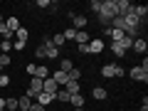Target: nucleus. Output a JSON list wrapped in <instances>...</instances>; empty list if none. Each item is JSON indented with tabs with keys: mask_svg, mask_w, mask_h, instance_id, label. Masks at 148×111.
Listing matches in <instances>:
<instances>
[{
	"mask_svg": "<svg viewBox=\"0 0 148 111\" xmlns=\"http://www.w3.org/2000/svg\"><path fill=\"white\" fill-rule=\"evenodd\" d=\"M47 109V106H40V104H35V101H32V106H30V111H45Z\"/></svg>",
	"mask_w": 148,
	"mask_h": 111,
	"instance_id": "obj_34",
	"label": "nucleus"
},
{
	"mask_svg": "<svg viewBox=\"0 0 148 111\" xmlns=\"http://www.w3.org/2000/svg\"><path fill=\"white\" fill-rule=\"evenodd\" d=\"M35 77H37V79H47V77H49V69H47V67H40V64H37Z\"/></svg>",
	"mask_w": 148,
	"mask_h": 111,
	"instance_id": "obj_20",
	"label": "nucleus"
},
{
	"mask_svg": "<svg viewBox=\"0 0 148 111\" xmlns=\"http://www.w3.org/2000/svg\"><path fill=\"white\" fill-rule=\"evenodd\" d=\"M64 42H67V40H64V37H62V35H54V37H52V45H54V47H57V49H59V47H62V45H64Z\"/></svg>",
	"mask_w": 148,
	"mask_h": 111,
	"instance_id": "obj_26",
	"label": "nucleus"
},
{
	"mask_svg": "<svg viewBox=\"0 0 148 111\" xmlns=\"http://www.w3.org/2000/svg\"><path fill=\"white\" fill-rule=\"evenodd\" d=\"M10 84V77H8V74H0V86H8Z\"/></svg>",
	"mask_w": 148,
	"mask_h": 111,
	"instance_id": "obj_32",
	"label": "nucleus"
},
{
	"mask_svg": "<svg viewBox=\"0 0 148 111\" xmlns=\"http://www.w3.org/2000/svg\"><path fill=\"white\" fill-rule=\"evenodd\" d=\"M131 8H133L131 0H116V15H119V17L126 15V12H131Z\"/></svg>",
	"mask_w": 148,
	"mask_h": 111,
	"instance_id": "obj_5",
	"label": "nucleus"
},
{
	"mask_svg": "<svg viewBox=\"0 0 148 111\" xmlns=\"http://www.w3.org/2000/svg\"><path fill=\"white\" fill-rule=\"evenodd\" d=\"M52 79L57 82L59 86H64V84H67V82H69V77H67V74H64V72H59V69H57V72L52 74Z\"/></svg>",
	"mask_w": 148,
	"mask_h": 111,
	"instance_id": "obj_15",
	"label": "nucleus"
},
{
	"mask_svg": "<svg viewBox=\"0 0 148 111\" xmlns=\"http://www.w3.org/2000/svg\"><path fill=\"white\" fill-rule=\"evenodd\" d=\"M62 89H67L69 94H79V89H82V86H79V82H72V79H69L67 84L62 86Z\"/></svg>",
	"mask_w": 148,
	"mask_h": 111,
	"instance_id": "obj_17",
	"label": "nucleus"
},
{
	"mask_svg": "<svg viewBox=\"0 0 148 111\" xmlns=\"http://www.w3.org/2000/svg\"><path fill=\"white\" fill-rule=\"evenodd\" d=\"M35 57H37V59H45V47H42V45L35 49Z\"/></svg>",
	"mask_w": 148,
	"mask_h": 111,
	"instance_id": "obj_31",
	"label": "nucleus"
},
{
	"mask_svg": "<svg viewBox=\"0 0 148 111\" xmlns=\"http://www.w3.org/2000/svg\"><path fill=\"white\" fill-rule=\"evenodd\" d=\"M15 37H17V40H20V42H27V37H30V32H27L25 27H20V30L15 32Z\"/></svg>",
	"mask_w": 148,
	"mask_h": 111,
	"instance_id": "obj_22",
	"label": "nucleus"
},
{
	"mask_svg": "<svg viewBox=\"0 0 148 111\" xmlns=\"http://www.w3.org/2000/svg\"><path fill=\"white\" fill-rule=\"evenodd\" d=\"M0 49H3V54H10V49H12V42L3 40V42H0Z\"/></svg>",
	"mask_w": 148,
	"mask_h": 111,
	"instance_id": "obj_27",
	"label": "nucleus"
},
{
	"mask_svg": "<svg viewBox=\"0 0 148 111\" xmlns=\"http://www.w3.org/2000/svg\"><path fill=\"white\" fill-rule=\"evenodd\" d=\"M128 77H131L133 82H143V84H146V82H148V67H143V64H136V67H131Z\"/></svg>",
	"mask_w": 148,
	"mask_h": 111,
	"instance_id": "obj_1",
	"label": "nucleus"
},
{
	"mask_svg": "<svg viewBox=\"0 0 148 111\" xmlns=\"http://www.w3.org/2000/svg\"><path fill=\"white\" fill-rule=\"evenodd\" d=\"M0 22H3V15H0Z\"/></svg>",
	"mask_w": 148,
	"mask_h": 111,
	"instance_id": "obj_39",
	"label": "nucleus"
},
{
	"mask_svg": "<svg viewBox=\"0 0 148 111\" xmlns=\"http://www.w3.org/2000/svg\"><path fill=\"white\" fill-rule=\"evenodd\" d=\"M86 47H89V54H101L104 52V40H99V37L96 40H89Z\"/></svg>",
	"mask_w": 148,
	"mask_h": 111,
	"instance_id": "obj_6",
	"label": "nucleus"
},
{
	"mask_svg": "<svg viewBox=\"0 0 148 111\" xmlns=\"http://www.w3.org/2000/svg\"><path fill=\"white\" fill-rule=\"evenodd\" d=\"M37 8H49V0H37Z\"/></svg>",
	"mask_w": 148,
	"mask_h": 111,
	"instance_id": "obj_36",
	"label": "nucleus"
},
{
	"mask_svg": "<svg viewBox=\"0 0 148 111\" xmlns=\"http://www.w3.org/2000/svg\"><path fill=\"white\" fill-rule=\"evenodd\" d=\"M35 69H37V64H27V74L30 77H35Z\"/></svg>",
	"mask_w": 148,
	"mask_h": 111,
	"instance_id": "obj_35",
	"label": "nucleus"
},
{
	"mask_svg": "<svg viewBox=\"0 0 148 111\" xmlns=\"http://www.w3.org/2000/svg\"><path fill=\"white\" fill-rule=\"evenodd\" d=\"M59 89H62V86H59V84H57V82H54V79H52V77H47V79H45V82H42V91H47V94H57V91H59Z\"/></svg>",
	"mask_w": 148,
	"mask_h": 111,
	"instance_id": "obj_4",
	"label": "nucleus"
},
{
	"mask_svg": "<svg viewBox=\"0 0 148 111\" xmlns=\"http://www.w3.org/2000/svg\"><path fill=\"white\" fill-rule=\"evenodd\" d=\"M30 106H32V99H30V96H20V99H17V109H30Z\"/></svg>",
	"mask_w": 148,
	"mask_h": 111,
	"instance_id": "obj_19",
	"label": "nucleus"
},
{
	"mask_svg": "<svg viewBox=\"0 0 148 111\" xmlns=\"http://www.w3.org/2000/svg\"><path fill=\"white\" fill-rule=\"evenodd\" d=\"M42 47H45V59H59V49L52 45V37H45Z\"/></svg>",
	"mask_w": 148,
	"mask_h": 111,
	"instance_id": "obj_2",
	"label": "nucleus"
},
{
	"mask_svg": "<svg viewBox=\"0 0 148 111\" xmlns=\"http://www.w3.org/2000/svg\"><path fill=\"white\" fill-rule=\"evenodd\" d=\"M5 27H8L10 32H17V30H20V20H17V17H8V20H5Z\"/></svg>",
	"mask_w": 148,
	"mask_h": 111,
	"instance_id": "obj_16",
	"label": "nucleus"
},
{
	"mask_svg": "<svg viewBox=\"0 0 148 111\" xmlns=\"http://www.w3.org/2000/svg\"><path fill=\"white\" fill-rule=\"evenodd\" d=\"M5 109H17V99L15 96H8L5 99Z\"/></svg>",
	"mask_w": 148,
	"mask_h": 111,
	"instance_id": "obj_28",
	"label": "nucleus"
},
{
	"mask_svg": "<svg viewBox=\"0 0 148 111\" xmlns=\"http://www.w3.org/2000/svg\"><path fill=\"white\" fill-rule=\"evenodd\" d=\"M72 69H74V62H72V59H69V57H64L62 62H59V72L69 74V72H72Z\"/></svg>",
	"mask_w": 148,
	"mask_h": 111,
	"instance_id": "obj_10",
	"label": "nucleus"
},
{
	"mask_svg": "<svg viewBox=\"0 0 148 111\" xmlns=\"http://www.w3.org/2000/svg\"><path fill=\"white\" fill-rule=\"evenodd\" d=\"M72 111H84V109H72Z\"/></svg>",
	"mask_w": 148,
	"mask_h": 111,
	"instance_id": "obj_38",
	"label": "nucleus"
},
{
	"mask_svg": "<svg viewBox=\"0 0 148 111\" xmlns=\"http://www.w3.org/2000/svg\"><path fill=\"white\" fill-rule=\"evenodd\" d=\"M111 52L116 54V57H123V54H126V52H128V49H126V47H123V45H121V42H111Z\"/></svg>",
	"mask_w": 148,
	"mask_h": 111,
	"instance_id": "obj_14",
	"label": "nucleus"
},
{
	"mask_svg": "<svg viewBox=\"0 0 148 111\" xmlns=\"http://www.w3.org/2000/svg\"><path fill=\"white\" fill-rule=\"evenodd\" d=\"M10 62H12V57L10 54H0V67L5 69V67H10Z\"/></svg>",
	"mask_w": 148,
	"mask_h": 111,
	"instance_id": "obj_24",
	"label": "nucleus"
},
{
	"mask_svg": "<svg viewBox=\"0 0 148 111\" xmlns=\"http://www.w3.org/2000/svg\"><path fill=\"white\" fill-rule=\"evenodd\" d=\"M91 96H94L96 101H104L106 96H109V91H106L104 86H94V89H91Z\"/></svg>",
	"mask_w": 148,
	"mask_h": 111,
	"instance_id": "obj_9",
	"label": "nucleus"
},
{
	"mask_svg": "<svg viewBox=\"0 0 148 111\" xmlns=\"http://www.w3.org/2000/svg\"><path fill=\"white\" fill-rule=\"evenodd\" d=\"M52 101H54V94H47V91H40L35 96V104H40V106H49Z\"/></svg>",
	"mask_w": 148,
	"mask_h": 111,
	"instance_id": "obj_7",
	"label": "nucleus"
},
{
	"mask_svg": "<svg viewBox=\"0 0 148 111\" xmlns=\"http://www.w3.org/2000/svg\"><path fill=\"white\" fill-rule=\"evenodd\" d=\"M131 49L146 57V52H148V42H146V37H136V40H133V45H131Z\"/></svg>",
	"mask_w": 148,
	"mask_h": 111,
	"instance_id": "obj_3",
	"label": "nucleus"
},
{
	"mask_svg": "<svg viewBox=\"0 0 148 111\" xmlns=\"http://www.w3.org/2000/svg\"><path fill=\"white\" fill-rule=\"evenodd\" d=\"M114 72H116V64H104V67H101L104 79H114Z\"/></svg>",
	"mask_w": 148,
	"mask_h": 111,
	"instance_id": "obj_12",
	"label": "nucleus"
},
{
	"mask_svg": "<svg viewBox=\"0 0 148 111\" xmlns=\"http://www.w3.org/2000/svg\"><path fill=\"white\" fill-rule=\"evenodd\" d=\"M0 111H5V109H0Z\"/></svg>",
	"mask_w": 148,
	"mask_h": 111,
	"instance_id": "obj_40",
	"label": "nucleus"
},
{
	"mask_svg": "<svg viewBox=\"0 0 148 111\" xmlns=\"http://www.w3.org/2000/svg\"><path fill=\"white\" fill-rule=\"evenodd\" d=\"M89 8H91V12H96V15H99V12H101V0H91Z\"/></svg>",
	"mask_w": 148,
	"mask_h": 111,
	"instance_id": "obj_25",
	"label": "nucleus"
},
{
	"mask_svg": "<svg viewBox=\"0 0 148 111\" xmlns=\"http://www.w3.org/2000/svg\"><path fill=\"white\" fill-rule=\"evenodd\" d=\"M72 25H74V30H77V32H82V30H86L89 22H86L84 15H72Z\"/></svg>",
	"mask_w": 148,
	"mask_h": 111,
	"instance_id": "obj_8",
	"label": "nucleus"
},
{
	"mask_svg": "<svg viewBox=\"0 0 148 111\" xmlns=\"http://www.w3.org/2000/svg\"><path fill=\"white\" fill-rule=\"evenodd\" d=\"M141 111H148V99L143 96V104H141Z\"/></svg>",
	"mask_w": 148,
	"mask_h": 111,
	"instance_id": "obj_37",
	"label": "nucleus"
},
{
	"mask_svg": "<svg viewBox=\"0 0 148 111\" xmlns=\"http://www.w3.org/2000/svg\"><path fill=\"white\" fill-rule=\"evenodd\" d=\"M12 49H17V52H22V49H25V42H20V40H15V42H12Z\"/></svg>",
	"mask_w": 148,
	"mask_h": 111,
	"instance_id": "obj_30",
	"label": "nucleus"
},
{
	"mask_svg": "<svg viewBox=\"0 0 148 111\" xmlns=\"http://www.w3.org/2000/svg\"><path fill=\"white\" fill-rule=\"evenodd\" d=\"M111 30H123V17H114L111 20Z\"/></svg>",
	"mask_w": 148,
	"mask_h": 111,
	"instance_id": "obj_23",
	"label": "nucleus"
},
{
	"mask_svg": "<svg viewBox=\"0 0 148 111\" xmlns=\"http://www.w3.org/2000/svg\"><path fill=\"white\" fill-rule=\"evenodd\" d=\"M121 77H123V67H119V64H116V72H114V79H121Z\"/></svg>",
	"mask_w": 148,
	"mask_h": 111,
	"instance_id": "obj_33",
	"label": "nucleus"
},
{
	"mask_svg": "<svg viewBox=\"0 0 148 111\" xmlns=\"http://www.w3.org/2000/svg\"><path fill=\"white\" fill-rule=\"evenodd\" d=\"M69 99H72V94H69L67 89H59L57 94H54V101H62V104H69Z\"/></svg>",
	"mask_w": 148,
	"mask_h": 111,
	"instance_id": "obj_11",
	"label": "nucleus"
},
{
	"mask_svg": "<svg viewBox=\"0 0 148 111\" xmlns=\"http://www.w3.org/2000/svg\"><path fill=\"white\" fill-rule=\"evenodd\" d=\"M69 104H72L74 109H82V106H84V96H82V94H72V99H69Z\"/></svg>",
	"mask_w": 148,
	"mask_h": 111,
	"instance_id": "obj_18",
	"label": "nucleus"
},
{
	"mask_svg": "<svg viewBox=\"0 0 148 111\" xmlns=\"http://www.w3.org/2000/svg\"><path fill=\"white\" fill-rule=\"evenodd\" d=\"M89 40H91V37H89V32H86V30L77 32V37H74V42H77V45H89Z\"/></svg>",
	"mask_w": 148,
	"mask_h": 111,
	"instance_id": "obj_13",
	"label": "nucleus"
},
{
	"mask_svg": "<svg viewBox=\"0 0 148 111\" xmlns=\"http://www.w3.org/2000/svg\"><path fill=\"white\" fill-rule=\"evenodd\" d=\"M62 37L67 40V42H74V37H77V30H74V27H67V30L62 32Z\"/></svg>",
	"mask_w": 148,
	"mask_h": 111,
	"instance_id": "obj_21",
	"label": "nucleus"
},
{
	"mask_svg": "<svg viewBox=\"0 0 148 111\" xmlns=\"http://www.w3.org/2000/svg\"><path fill=\"white\" fill-rule=\"evenodd\" d=\"M77 52L84 57V54H89V47H86V45H77Z\"/></svg>",
	"mask_w": 148,
	"mask_h": 111,
	"instance_id": "obj_29",
	"label": "nucleus"
}]
</instances>
